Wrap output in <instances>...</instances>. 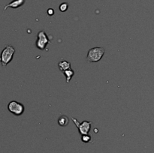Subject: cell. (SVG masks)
Wrapping results in <instances>:
<instances>
[{"label": "cell", "instance_id": "cell-9", "mask_svg": "<svg viewBox=\"0 0 154 153\" xmlns=\"http://www.w3.org/2000/svg\"><path fill=\"white\" fill-rule=\"evenodd\" d=\"M63 74L65 75V76H66V82L69 83V82H70L71 80H72V78L73 77L74 74H75V71H74V70H72V69H69V70H65V71H63Z\"/></svg>", "mask_w": 154, "mask_h": 153}, {"label": "cell", "instance_id": "cell-10", "mask_svg": "<svg viewBox=\"0 0 154 153\" xmlns=\"http://www.w3.org/2000/svg\"><path fill=\"white\" fill-rule=\"evenodd\" d=\"M81 141L85 143L87 142H93V137L90 134H86V135H81Z\"/></svg>", "mask_w": 154, "mask_h": 153}, {"label": "cell", "instance_id": "cell-8", "mask_svg": "<svg viewBox=\"0 0 154 153\" xmlns=\"http://www.w3.org/2000/svg\"><path fill=\"white\" fill-rule=\"evenodd\" d=\"M69 123V118L67 116L63 115L59 118L58 119V124L62 127H65L67 126Z\"/></svg>", "mask_w": 154, "mask_h": 153}, {"label": "cell", "instance_id": "cell-2", "mask_svg": "<svg viewBox=\"0 0 154 153\" xmlns=\"http://www.w3.org/2000/svg\"><path fill=\"white\" fill-rule=\"evenodd\" d=\"M105 48L102 46H96L89 50L87 53V61L90 62H98L102 59L105 54Z\"/></svg>", "mask_w": 154, "mask_h": 153}, {"label": "cell", "instance_id": "cell-5", "mask_svg": "<svg viewBox=\"0 0 154 153\" xmlns=\"http://www.w3.org/2000/svg\"><path fill=\"white\" fill-rule=\"evenodd\" d=\"M48 44H51V41L48 39V35L45 31H40L38 33V39L36 40V46L39 50H45Z\"/></svg>", "mask_w": 154, "mask_h": 153}, {"label": "cell", "instance_id": "cell-12", "mask_svg": "<svg viewBox=\"0 0 154 153\" xmlns=\"http://www.w3.org/2000/svg\"><path fill=\"white\" fill-rule=\"evenodd\" d=\"M47 13H48V14L49 15V16H52V15L54 14V10H53V9L50 8V9H48V12H47Z\"/></svg>", "mask_w": 154, "mask_h": 153}, {"label": "cell", "instance_id": "cell-1", "mask_svg": "<svg viewBox=\"0 0 154 153\" xmlns=\"http://www.w3.org/2000/svg\"><path fill=\"white\" fill-rule=\"evenodd\" d=\"M15 49L11 45H6L0 54V63L2 67H6L13 59Z\"/></svg>", "mask_w": 154, "mask_h": 153}, {"label": "cell", "instance_id": "cell-3", "mask_svg": "<svg viewBox=\"0 0 154 153\" xmlns=\"http://www.w3.org/2000/svg\"><path fill=\"white\" fill-rule=\"evenodd\" d=\"M8 110L12 114L18 116L23 113L25 108H24L23 104L20 102L16 101V100H11L8 104Z\"/></svg>", "mask_w": 154, "mask_h": 153}, {"label": "cell", "instance_id": "cell-7", "mask_svg": "<svg viewBox=\"0 0 154 153\" xmlns=\"http://www.w3.org/2000/svg\"><path fill=\"white\" fill-rule=\"evenodd\" d=\"M59 68L61 70L62 72L65 71L66 70H69V69H71V63L69 62L66 61V60L63 59L59 62L58 64Z\"/></svg>", "mask_w": 154, "mask_h": 153}, {"label": "cell", "instance_id": "cell-6", "mask_svg": "<svg viewBox=\"0 0 154 153\" xmlns=\"http://www.w3.org/2000/svg\"><path fill=\"white\" fill-rule=\"evenodd\" d=\"M25 3V0H13L12 2H11L10 3H8V4H6L4 8V10H6V9L8 8H18L21 7L23 4Z\"/></svg>", "mask_w": 154, "mask_h": 153}, {"label": "cell", "instance_id": "cell-11", "mask_svg": "<svg viewBox=\"0 0 154 153\" xmlns=\"http://www.w3.org/2000/svg\"><path fill=\"white\" fill-rule=\"evenodd\" d=\"M68 8H69V5H68L67 3H62L60 5V10L62 12H65L67 10Z\"/></svg>", "mask_w": 154, "mask_h": 153}, {"label": "cell", "instance_id": "cell-4", "mask_svg": "<svg viewBox=\"0 0 154 153\" xmlns=\"http://www.w3.org/2000/svg\"><path fill=\"white\" fill-rule=\"evenodd\" d=\"M72 120H73L74 123L75 124V126L78 128V130H79V133L81 135H86L89 134L90 131V129H91V124L92 122L89 121H84L81 123H80L78 120L76 119L74 117H72Z\"/></svg>", "mask_w": 154, "mask_h": 153}]
</instances>
